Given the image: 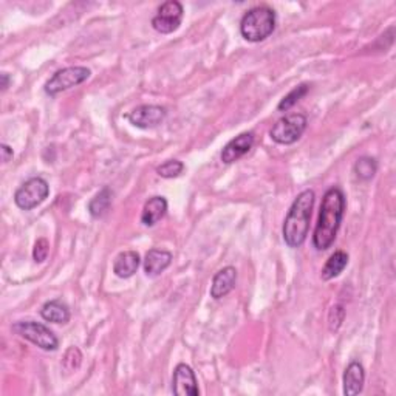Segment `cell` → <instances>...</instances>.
I'll list each match as a JSON object with an SVG mask.
<instances>
[{"label": "cell", "mask_w": 396, "mask_h": 396, "mask_svg": "<svg viewBox=\"0 0 396 396\" xmlns=\"http://www.w3.org/2000/svg\"><path fill=\"white\" fill-rule=\"evenodd\" d=\"M314 200H316L314 191L305 189L299 193L296 200L293 201V205H291L285 217L284 228H282L284 240L289 248H301L304 241L306 240V236H308L310 231Z\"/></svg>", "instance_id": "cell-2"}, {"label": "cell", "mask_w": 396, "mask_h": 396, "mask_svg": "<svg viewBox=\"0 0 396 396\" xmlns=\"http://www.w3.org/2000/svg\"><path fill=\"white\" fill-rule=\"evenodd\" d=\"M237 282V270L234 266H224L223 270L215 272L211 285V297L218 301L224 296H228L236 287Z\"/></svg>", "instance_id": "cell-13"}, {"label": "cell", "mask_w": 396, "mask_h": 396, "mask_svg": "<svg viewBox=\"0 0 396 396\" xmlns=\"http://www.w3.org/2000/svg\"><path fill=\"white\" fill-rule=\"evenodd\" d=\"M306 126H308V119L304 113H289L272 126L270 136L274 143L282 145L294 144L301 140V136L306 131Z\"/></svg>", "instance_id": "cell-5"}, {"label": "cell", "mask_w": 396, "mask_h": 396, "mask_svg": "<svg viewBox=\"0 0 396 396\" xmlns=\"http://www.w3.org/2000/svg\"><path fill=\"white\" fill-rule=\"evenodd\" d=\"M183 5L179 0H167L158 8V13L152 19V27L161 35H171L181 25Z\"/></svg>", "instance_id": "cell-8"}, {"label": "cell", "mask_w": 396, "mask_h": 396, "mask_svg": "<svg viewBox=\"0 0 396 396\" xmlns=\"http://www.w3.org/2000/svg\"><path fill=\"white\" fill-rule=\"evenodd\" d=\"M310 92V85L308 84H301V85H297L296 88H293L287 96H284V100H282L279 102V106H277V110L280 112H287L293 106H296V104L301 101L304 96Z\"/></svg>", "instance_id": "cell-21"}, {"label": "cell", "mask_w": 396, "mask_h": 396, "mask_svg": "<svg viewBox=\"0 0 396 396\" xmlns=\"http://www.w3.org/2000/svg\"><path fill=\"white\" fill-rule=\"evenodd\" d=\"M274 30H276V13L266 5L248 10L240 22V35L253 44L270 37Z\"/></svg>", "instance_id": "cell-3"}, {"label": "cell", "mask_w": 396, "mask_h": 396, "mask_svg": "<svg viewBox=\"0 0 396 396\" xmlns=\"http://www.w3.org/2000/svg\"><path fill=\"white\" fill-rule=\"evenodd\" d=\"M141 265V257L136 251H124L118 254L113 263V272L116 274L119 279H128L138 271Z\"/></svg>", "instance_id": "cell-16"}, {"label": "cell", "mask_w": 396, "mask_h": 396, "mask_svg": "<svg viewBox=\"0 0 396 396\" xmlns=\"http://www.w3.org/2000/svg\"><path fill=\"white\" fill-rule=\"evenodd\" d=\"M184 171V164L179 160H167L166 163H163L161 166L157 167V174L161 176V179H176L180 176Z\"/></svg>", "instance_id": "cell-22"}, {"label": "cell", "mask_w": 396, "mask_h": 396, "mask_svg": "<svg viewBox=\"0 0 396 396\" xmlns=\"http://www.w3.org/2000/svg\"><path fill=\"white\" fill-rule=\"evenodd\" d=\"M90 75L92 71L87 67H80V66L66 67L56 71L54 75L47 80L44 90L48 96H56L62 92L70 90L73 87L85 83V80L90 78Z\"/></svg>", "instance_id": "cell-6"}, {"label": "cell", "mask_w": 396, "mask_h": 396, "mask_svg": "<svg viewBox=\"0 0 396 396\" xmlns=\"http://www.w3.org/2000/svg\"><path fill=\"white\" fill-rule=\"evenodd\" d=\"M0 80H2V84H0L2 92H6V88L10 87V75H8V73H2V75H0Z\"/></svg>", "instance_id": "cell-27"}, {"label": "cell", "mask_w": 396, "mask_h": 396, "mask_svg": "<svg viewBox=\"0 0 396 396\" xmlns=\"http://www.w3.org/2000/svg\"><path fill=\"white\" fill-rule=\"evenodd\" d=\"M364 383H366V370H364L362 364L356 361L350 362L344 373V395L345 396L359 395L364 389Z\"/></svg>", "instance_id": "cell-14"}, {"label": "cell", "mask_w": 396, "mask_h": 396, "mask_svg": "<svg viewBox=\"0 0 396 396\" xmlns=\"http://www.w3.org/2000/svg\"><path fill=\"white\" fill-rule=\"evenodd\" d=\"M167 212V200L161 196H155L145 201L141 212V223L148 228L155 226Z\"/></svg>", "instance_id": "cell-15"}, {"label": "cell", "mask_w": 396, "mask_h": 396, "mask_svg": "<svg viewBox=\"0 0 396 396\" xmlns=\"http://www.w3.org/2000/svg\"><path fill=\"white\" fill-rule=\"evenodd\" d=\"M172 263V253L166 249L152 248L144 257V272L149 277H157L161 272H164Z\"/></svg>", "instance_id": "cell-12"}, {"label": "cell", "mask_w": 396, "mask_h": 396, "mask_svg": "<svg viewBox=\"0 0 396 396\" xmlns=\"http://www.w3.org/2000/svg\"><path fill=\"white\" fill-rule=\"evenodd\" d=\"M112 191L110 188H102L96 196L90 200V203H88V212L93 218H102L109 212L110 205H112Z\"/></svg>", "instance_id": "cell-19"}, {"label": "cell", "mask_w": 396, "mask_h": 396, "mask_svg": "<svg viewBox=\"0 0 396 396\" xmlns=\"http://www.w3.org/2000/svg\"><path fill=\"white\" fill-rule=\"evenodd\" d=\"M50 193V186L42 176H33L23 183L14 193V203L22 211H31V209L42 205Z\"/></svg>", "instance_id": "cell-7"}, {"label": "cell", "mask_w": 396, "mask_h": 396, "mask_svg": "<svg viewBox=\"0 0 396 396\" xmlns=\"http://www.w3.org/2000/svg\"><path fill=\"white\" fill-rule=\"evenodd\" d=\"M378 171V164L373 158L370 157H361L356 163H354V174L359 180L368 181L375 176Z\"/></svg>", "instance_id": "cell-20"}, {"label": "cell", "mask_w": 396, "mask_h": 396, "mask_svg": "<svg viewBox=\"0 0 396 396\" xmlns=\"http://www.w3.org/2000/svg\"><path fill=\"white\" fill-rule=\"evenodd\" d=\"M254 145V133L245 132L240 133L236 138L231 140L228 144L224 145L222 150V161L224 164L236 163L241 157H245L246 153L253 149Z\"/></svg>", "instance_id": "cell-11"}, {"label": "cell", "mask_w": 396, "mask_h": 396, "mask_svg": "<svg viewBox=\"0 0 396 396\" xmlns=\"http://www.w3.org/2000/svg\"><path fill=\"white\" fill-rule=\"evenodd\" d=\"M13 331L20 337L27 339L39 349L45 352H56L59 347V339L53 331L40 322L35 320H20L13 325Z\"/></svg>", "instance_id": "cell-4"}, {"label": "cell", "mask_w": 396, "mask_h": 396, "mask_svg": "<svg viewBox=\"0 0 396 396\" xmlns=\"http://www.w3.org/2000/svg\"><path fill=\"white\" fill-rule=\"evenodd\" d=\"M172 392L179 396H198L200 395L196 373H193V370L189 366H186V364H179V366H176L174 370Z\"/></svg>", "instance_id": "cell-10"}, {"label": "cell", "mask_w": 396, "mask_h": 396, "mask_svg": "<svg viewBox=\"0 0 396 396\" xmlns=\"http://www.w3.org/2000/svg\"><path fill=\"white\" fill-rule=\"evenodd\" d=\"M48 253H50V244L47 239H39L33 249V258L36 263H42L47 260Z\"/></svg>", "instance_id": "cell-25"}, {"label": "cell", "mask_w": 396, "mask_h": 396, "mask_svg": "<svg viewBox=\"0 0 396 396\" xmlns=\"http://www.w3.org/2000/svg\"><path fill=\"white\" fill-rule=\"evenodd\" d=\"M0 152H2V161H4V163H10V161L13 160V157H14V152H13V149L10 148V145L2 144V145H0Z\"/></svg>", "instance_id": "cell-26"}, {"label": "cell", "mask_w": 396, "mask_h": 396, "mask_svg": "<svg viewBox=\"0 0 396 396\" xmlns=\"http://www.w3.org/2000/svg\"><path fill=\"white\" fill-rule=\"evenodd\" d=\"M344 319H345L344 306L342 305H335L333 308L330 310V314H328V328H330V331H333V333H335V331L341 328Z\"/></svg>", "instance_id": "cell-24"}, {"label": "cell", "mask_w": 396, "mask_h": 396, "mask_svg": "<svg viewBox=\"0 0 396 396\" xmlns=\"http://www.w3.org/2000/svg\"><path fill=\"white\" fill-rule=\"evenodd\" d=\"M166 115V107L153 106V104H144V106L136 107L128 113L127 119L131 121V124L138 128H153L163 123Z\"/></svg>", "instance_id": "cell-9"}, {"label": "cell", "mask_w": 396, "mask_h": 396, "mask_svg": "<svg viewBox=\"0 0 396 396\" xmlns=\"http://www.w3.org/2000/svg\"><path fill=\"white\" fill-rule=\"evenodd\" d=\"M345 212V196L339 188H330L322 198L313 245L318 251H327L335 244Z\"/></svg>", "instance_id": "cell-1"}, {"label": "cell", "mask_w": 396, "mask_h": 396, "mask_svg": "<svg viewBox=\"0 0 396 396\" xmlns=\"http://www.w3.org/2000/svg\"><path fill=\"white\" fill-rule=\"evenodd\" d=\"M347 265H349V254L344 251H336L335 254H331L325 266L322 268L320 272L322 280H331L337 277L339 274L345 270Z\"/></svg>", "instance_id": "cell-18"}, {"label": "cell", "mask_w": 396, "mask_h": 396, "mask_svg": "<svg viewBox=\"0 0 396 396\" xmlns=\"http://www.w3.org/2000/svg\"><path fill=\"white\" fill-rule=\"evenodd\" d=\"M80 362H83V353L78 347H70L62 358V368L66 373H73L80 367Z\"/></svg>", "instance_id": "cell-23"}, {"label": "cell", "mask_w": 396, "mask_h": 396, "mask_svg": "<svg viewBox=\"0 0 396 396\" xmlns=\"http://www.w3.org/2000/svg\"><path fill=\"white\" fill-rule=\"evenodd\" d=\"M40 316L47 322H52V324H67L70 320V310L62 301L54 299V301L44 304L40 308Z\"/></svg>", "instance_id": "cell-17"}]
</instances>
